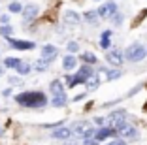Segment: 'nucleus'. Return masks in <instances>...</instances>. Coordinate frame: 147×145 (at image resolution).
Masks as SVG:
<instances>
[{
    "instance_id": "nucleus-22",
    "label": "nucleus",
    "mask_w": 147,
    "mask_h": 145,
    "mask_svg": "<svg viewBox=\"0 0 147 145\" xmlns=\"http://www.w3.org/2000/svg\"><path fill=\"white\" fill-rule=\"evenodd\" d=\"M83 17H85L89 23H91V25H94V23L98 21V13H96V11H87L85 15H83Z\"/></svg>"
},
{
    "instance_id": "nucleus-35",
    "label": "nucleus",
    "mask_w": 147,
    "mask_h": 145,
    "mask_svg": "<svg viewBox=\"0 0 147 145\" xmlns=\"http://www.w3.org/2000/svg\"><path fill=\"white\" fill-rule=\"evenodd\" d=\"M94 123H96V124H104V119H102V117H96Z\"/></svg>"
},
{
    "instance_id": "nucleus-2",
    "label": "nucleus",
    "mask_w": 147,
    "mask_h": 145,
    "mask_svg": "<svg viewBox=\"0 0 147 145\" xmlns=\"http://www.w3.org/2000/svg\"><path fill=\"white\" fill-rule=\"evenodd\" d=\"M143 57H145V47H143L142 43H132L125 51V59L128 60V62H140Z\"/></svg>"
},
{
    "instance_id": "nucleus-26",
    "label": "nucleus",
    "mask_w": 147,
    "mask_h": 145,
    "mask_svg": "<svg viewBox=\"0 0 147 145\" xmlns=\"http://www.w3.org/2000/svg\"><path fill=\"white\" fill-rule=\"evenodd\" d=\"M94 132H96V130H94V128H89V130H83V138H85V140H87V138H91V136H94Z\"/></svg>"
},
{
    "instance_id": "nucleus-30",
    "label": "nucleus",
    "mask_w": 147,
    "mask_h": 145,
    "mask_svg": "<svg viewBox=\"0 0 147 145\" xmlns=\"http://www.w3.org/2000/svg\"><path fill=\"white\" fill-rule=\"evenodd\" d=\"M8 81H9V85H21V79H19V77H15V76H11Z\"/></svg>"
},
{
    "instance_id": "nucleus-17",
    "label": "nucleus",
    "mask_w": 147,
    "mask_h": 145,
    "mask_svg": "<svg viewBox=\"0 0 147 145\" xmlns=\"http://www.w3.org/2000/svg\"><path fill=\"white\" fill-rule=\"evenodd\" d=\"M19 64H21V59H15V57H8V59H4V66L6 68H17Z\"/></svg>"
},
{
    "instance_id": "nucleus-6",
    "label": "nucleus",
    "mask_w": 147,
    "mask_h": 145,
    "mask_svg": "<svg viewBox=\"0 0 147 145\" xmlns=\"http://www.w3.org/2000/svg\"><path fill=\"white\" fill-rule=\"evenodd\" d=\"M91 76H92V68L83 66V68H79V72L74 76V81H76V85H79V83H85Z\"/></svg>"
},
{
    "instance_id": "nucleus-9",
    "label": "nucleus",
    "mask_w": 147,
    "mask_h": 145,
    "mask_svg": "<svg viewBox=\"0 0 147 145\" xmlns=\"http://www.w3.org/2000/svg\"><path fill=\"white\" fill-rule=\"evenodd\" d=\"M108 60L113 64V66H121L123 60H125V57H123V53L119 51V49H111V51L108 53Z\"/></svg>"
},
{
    "instance_id": "nucleus-28",
    "label": "nucleus",
    "mask_w": 147,
    "mask_h": 145,
    "mask_svg": "<svg viewBox=\"0 0 147 145\" xmlns=\"http://www.w3.org/2000/svg\"><path fill=\"white\" fill-rule=\"evenodd\" d=\"M121 76V72H117V70H109L108 72V79H115V77Z\"/></svg>"
},
{
    "instance_id": "nucleus-25",
    "label": "nucleus",
    "mask_w": 147,
    "mask_h": 145,
    "mask_svg": "<svg viewBox=\"0 0 147 145\" xmlns=\"http://www.w3.org/2000/svg\"><path fill=\"white\" fill-rule=\"evenodd\" d=\"M111 21L115 23L117 26H119V25H121V23H123V15H121V13H115V15H113V17H111Z\"/></svg>"
},
{
    "instance_id": "nucleus-16",
    "label": "nucleus",
    "mask_w": 147,
    "mask_h": 145,
    "mask_svg": "<svg viewBox=\"0 0 147 145\" xmlns=\"http://www.w3.org/2000/svg\"><path fill=\"white\" fill-rule=\"evenodd\" d=\"M76 64H78V60H76V57H72V55H66L64 59H62V66H64V70L76 68Z\"/></svg>"
},
{
    "instance_id": "nucleus-15",
    "label": "nucleus",
    "mask_w": 147,
    "mask_h": 145,
    "mask_svg": "<svg viewBox=\"0 0 147 145\" xmlns=\"http://www.w3.org/2000/svg\"><path fill=\"white\" fill-rule=\"evenodd\" d=\"M66 102H68L66 94H55V96H53V100H51V104H53L55 107H62V106H66Z\"/></svg>"
},
{
    "instance_id": "nucleus-5",
    "label": "nucleus",
    "mask_w": 147,
    "mask_h": 145,
    "mask_svg": "<svg viewBox=\"0 0 147 145\" xmlns=\"http://www.w3.org/2000/svg\"><path fill=\"white\" fill-rule=\"evenodd\" d=\"M96 13H98V17H113L117 13V4L115 2H108V4H104Z\"/></svg>"
},
{
    "instance_id": "nucleus-32",
    "label": "nucleus",
    "mask_w": 147,
    "mask_h": 145,
    "mask_svg": "<svg viewBox=\"0 0 147 145\" xmlns=\"http://www.w3.org/2000/svg\"><path fill=\"white\" fill-rule=\"evenodd\" d=\"M66 85H68V87H76V81H74V76H68V77H66Z\"/></svg>"
},
{
    "instance_id": "nucleus-19",
    "label": "nucleus",
    "mask_w": 147,
    "mask_h": 145,
    "mask_svg": "<svg viewBox=\"0 0 147 145\" xmlns=\"http://www.w3.org/2000/svg\"><path fill=\"white\" fill-rule=\"evenodd\" d=\"M32 68L38 70V72H45V70L49 68V62H45V60L40 59V60H36V62H34V66H32Z\"/></svg>"
},
{
    "instance_id": "nucleus-21",
    "label": "nucleus",
    "mask_w": 147,
    "mask_h": 145,
    "mask_svg": "<svg viewBox=\"0 0 147 145\" xmlns=\"http://www.w3.org/2000/svg\"><path fill=\"white\" fill-rule=\"evenodd\" d=\"M8 11L9 13H21L23 11V6L19 4V2H11V4L8 6Z\"/></svg>"
},
{
    "instance_id": "nucleus-31",
    "label": "nucleus",
    "mask_w": 147,
    "mask_h": 145,
    "mask_svg": "<svg viewBox=\"0 0 147 145\" xmlns=\"http://www.w3.org/2000/svg\"><path fill=\"white\" fill-rule=\"evenodd\" d=\"M98 83H100V79H96V77H92V79H91V77H89V87H91V89H94Z\"/></svg>"
},
{
    "instance_id": "nucleus-4",
    "label": "nucleus",
    "mask_w": 147,
    "mask_h": 145,
    "mask_svg": "<svg viewBox=\"0 0 147 145\" xmlns=\"http://www.w3.org/2000/svg\"><path fill=\"white\" fill-rule=\"evenodd\" d=\"M115 134H121L123 138H136V136H138L136 128L132 126V124H126V123L119 124V126L115 128Z\"/></svg>"
},
{
    "instance_id": "nucleus-10",
    "label": "nucleus",
    "mask_w": 147,
    "mask_h": 145,
    "mask_svg": "<svg viewBox=\"0 0 147 145\" xmlns=\"http://www.w3.org/2000/svg\"><path fill=\"white\" fill-rule=\"evenodd\" d=\"M23 17H25V21H32L34 17H38V6L34 4H28L26 8H23Z\"/></svg>"
},
{
    "instance_id": "nucleus-23",
    "label": "nucleus",
    "mask_w": 147,
    "mask_h": 145,
    "mask_svg": "<svg viewBox=\"0 0 147 145\" xmlns=\"http://www.w3.org/2000/svg\"><path fill=\"white\" fill-rule=\"evenodd\" d=\"M81 60H85L87 64H94L96 62V57L92 55V53H83V55H81Z\"/></svg>"
},
{
    "instance_id": "nucleus-36",
    "label": "nucleus",
    "mask_w": 147,
    "mask_h": 145,
    "mask_svg": "<svg viewBox=\"0 0 147 145\" xmlns=\"http://www.w3.org/2000/svg\"><path fill=\"white\" fill-rule=\"evenodd\" d=\"M2 94H4V96H9V94H11V89H4V92H2Z\"/></svg>"
},
{
    "instance_id": "nucleus-27",
    "label": "nucleus",
    "mask_w": 147,
    "mask_h": 145,
    "mask_svg": "<svg viewBox=\"0 0 147 145\" xmlns=\"http://www.w3.org/2000/svg\"><path fill=\"white\" fill-rule=\"evenodd\" d=\"M78 49H79V45H78L76 42H70V43H68V51H70V53H76Z\"/></svg>"
},
{
    "instance_id": "nucleus-8",
    "label": "nucleus",
    "mask_w": 147,
    "mask_h": 145,
    "mask_svg": "<svg viewBox=\"0 0 147 145\" xmlns=\"http://www.w3.org/2000/svg\"><path fill=\"white\" fill-rule=\"evenodd\" d=\"M57 47L55 45H43L42 47V60H45V62H51V60H55L57 57Z\"/></svg>"
},
{
    "instance_id": "nucleus-37",
    "label": "nucleus",
    "mask_w": 147,
    "mask_h": 145,
    "mask_svg": "<svg viewBox=\"0 0 147 145\" xmlns=\"http://www.w3.org/2000/svg\"><path fill=\"white\" fill-rule=\"evenodd\" d=\"M2 74H4V68H2V66H0V76H2Z\"/></svg>"
},
{
    "instance_id": "nucleus-33",
    "label": "nucleus",
    "mask_w": 147,
    "mask_h": 145,
    "mask_svg": "<svg viewBox=\"0 0 147 145\" xmlns=\"http://www.w3.org/2000/svg\"><path fill=\"white\" fill-rule=\"evenodd\" d=\"M106 145H126L123 140H113V141H109V143H106Z\"/></svg>"
},
{
    "instance_id": "nucleus-11",
    "label": "nucleus",
    "mask_w": 147,
    "mask_h": 145,
    "mask_svg": "<svg viewBox=\"0 0 147 145\" xmlns=\"http://www.w3.org/2000/svg\"><path fill=\"white\" fill-rule=\"evenodd\" d=\"M70 136H72V128H68V126H61L57 130H53V138L55 140H68Z\"/></svg>"
},
{
    "instance_id": "nucleus-29",
    "label": "nucleus",
    "mask_w": 147,
    "mask_h": 145,
    "mask_svg": "<svg viewBox=\"0 0 147 145\" xmlns=\"http://www.w3.org/2000/svg\"><path fill=\"white\" fill-rule=\"evenodd\" d=\"M83 145H98V140H94V138H87V140L83 141Z\"/></svg>"
},
{
    "instance_id": "nucleus-38",
    "label": "nucleus",
    "mask_w": 147,
    "mask_h": 145,
    "mask_svg": "<svg viewBox=\"0 0 147 145\" xmlns=\"http://www.w3.org/2000/svg\"><path fill=\"white\" fill-rule=\"evenodd\" d=\"M145 55H147V49H145Z\"/></svg>"
},
{
    "instance_id": "nucleus-24",
    "label": "nucleus",
    "mask_w": 147,
    "mask_h": 145,
    "mask_svg": "<svg viewBox=\"0 0 147 145\" xmlns=\"http://www.w3.org/2000/svg\"><path fill=\"white\" fill-rule=\"evenodd\" d=\"M109 36H111L109 30H106L104 34H102V42H100V45H102V47H109Z\"/></svg>"
},
{
    "instance_id": "nucleus-14",
    "label": "nucleus",
    "mask_w": 147,
    "mask_h": 145,
    "mask_svg": "<svg viewBox=\"0 0 147 145\" xmlns=\"http://www.w3.org/2000/svg\"><path fill=\"white\" fill-rule=\"evenodd\" d=\"M64 21L68 23V25H79L81 19H79V15L76 11H66L64 13Z\"/></svg>"
},
{
    "instance_id": "nucleus-20",
    "label": "nucleus",
    "mask_w": 147,
    "mask_h": 145,
    "mask_svg": "<svg viewBox=\"0 0 147 145\" xmlns=\"http://www.w3.org/2000/svg\"><path fill=\"white\" fill-rule=\"evenodd\" d=\"M11 34H13V28L9 25H2V26H0V36H4V38L8 40Z\"/></svg>"
},
{
    "instance_id": "nucleus-7",
    "label": "nucleus",
    "mask_w": 147,
    "mask_h": 145,
    "mask_svg": "<svg viewBox=\"0 0 147 145\" xmlns=\"http://www.w3.org/2000/svg\"><path fill=\"white\" fill-rule=\"evenodd\" d=\"M8 43L13 47V49H19V51L34 49V42H23V40H13V38H8Z\"/></svg>"
},
{
    "instance_id": "nucleus-13",
    "label": "nucleus",
    "mask_w": 147,
    "mask_h": 145,
    "mask_svg": "<svg viewBox=\"0 0 147 145\" xmlns=\"http://www.w3.org/2000/svg\"><path fill=\"white\" fill-rule=\"evenodd\" d=\"M49 90L53 92V96H55V94H64V85H62L59 79H55V81L49 83Z\"/></svg>"
},
{
    "instance_id": "nucleus-34",
    "label": "nucleus",
    "mask_w": 147,
    "mask_h": 145,
    "mask_svg": "<svg viewBox=\"0 0 147 145\" xmlns=\"http://www.w3.org/2000/svg\"><path fill=\"white\" fill-rule=\"evenodd\" d=\"M0 21H2V25H8V23H9V17H8V15H2V17H0Z\"/></svg>"
},
{
    "instance_id": "nucleus-1",
    "label": "nucleus",
    "mask_w": 147,
    "mask_h": 145,
    "mask_svg": "<svg viewBox=\"0 0 147 145\" xmlns=\"http://www.w3.org/2000/svg\"><path fill=\"white\" fill-rule=\"evenodd\" d=\"M15 102L25 107H43L47 104V98L40 90H26V92H21L15 96Z\"/></svg>"
},
{
    "instance_id": "nucleus-3",
    "label": "nucleus",
    "mask_w": 147,
    "mask_h": 145,
    "mask_svg": "<svg viewBox=\"0 0 147 145\" xmlns=\"http://www.w3.org/2000/svg\"><path fill=\"white\" fill-rule=\"evenodd\" d=\"M104 123H108V124H109V128H113V130H115L119 124L126 123V111H123V109L113 111V113H109V115L104 119Z\"/></svg>"
},
{
    "instance_id": "nucleus-18",
    "label": "nucleus",
    "mask_w": 147,
    "mask_h": 145,
    "mask_svg": "<svg viewBox=\"0 0 147 145\" xmlns=\"http://www.w3.org/2000/svg\"><path fill=\"white\" fill-rule=\"evenodd\" d=\"M30 70H32L30 64H26V62H23V60H21V64L15 68V72H17L19 76H26V74H30Z\"/></svg>"
},
{
    "instance_id": "nucleus-12",
    "label": "nucleus",
    "mask_w": 147,
    "mask_h": 145,
    "mask_svg": "<svg viewBox=\"0 0 147 145\" xmlns=\"http://www.w3.org/2000/svg\"><path fill=\"white\" fill-rule=\"evenodd\" d=\"M115 134V130L113 128H98L94 132V140H98V141H102V140H106V138H109V136H113Z\"/></svg>"
}]
</instances>
